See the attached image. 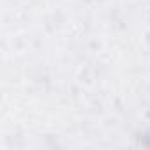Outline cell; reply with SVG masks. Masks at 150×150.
<instances>
[]
</instances>
